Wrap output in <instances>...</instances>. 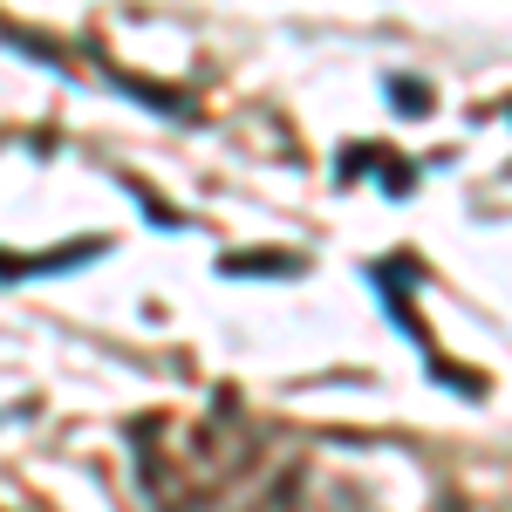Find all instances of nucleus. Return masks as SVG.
Segmentation results:
<instances>
[{
    "mask_svg": "<svg viewBox=\"0 0 512 512\" xmlns=\"http://www.w3.org/2000/svg\"><path fill=\"white\" fill-rule=\"evenodd\" d=\"M253 512H321V506H315V478L301 472V465H287V472H274Z\"/></svg>",
    "mask_w": 512,
    "mask_h": 512,
    "instance_id": "1",
    "label": "nucleus"
},
{
    "mask_svg": "<svg viewBox=\"0 0 512 512\" xmlns=\"http://www.w3.org/2000/svg\"><path fill=\"white\" fill-rule=\"evenodd\" d=\"M260 267H267V274H294L301 253H233V260H226V274H260Z\"/></svg>",
    "mask_w": 512,
    "mask_h": 512,
    "instance_id": "2",
    "label": "nucleus"
},
{
    "mask_svg": "<svg viewBox=\"0 0 512 512\" xmlns=\"http://www.w3.org/2000/svg\"><path fill=\"white\" fill-rule=\"evenodd\" d=\"M437 512H492V506H478V499H465V492H444V499H437Z\"/></svg>",
    "mask_w": 512,
    "mask_h": 512,
    "instance_id": "3",
    "label": "nucleus"
}]
</instances>
